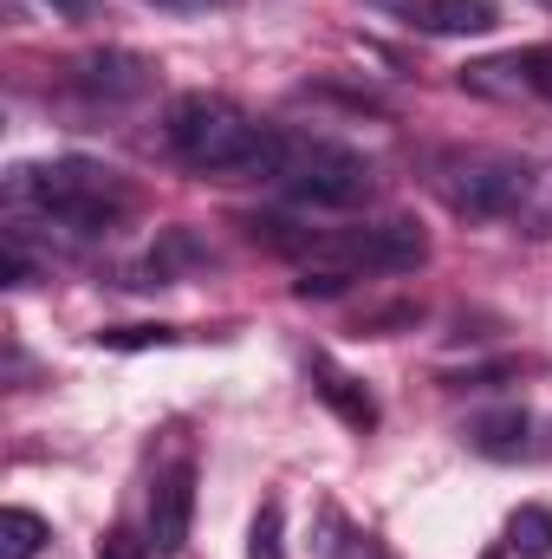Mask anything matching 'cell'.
<instances>
[{"label":"cell","mask_w":552,"mask_h":559,"mask_svg":"<svg viewBox=\"0 0 552 559\" xmlns=\"http://www.w3.org/2000/svg\"><path fill=\"white\" fill-rule=\"evenodd\" d=\"M461 92L475 98H494V105H520V98H552V46H514V52H494V59H475L461 66Z\"/></svg>","instance_id":"obj_6"},{"label":"cell","mask_w":552,"mask_h":559,"mask_svg":"<svg viewBox=\"0 0 552 559\" xmlns=\"http://www.w3.org/2000/svg\"><path fill=\"white\" fill-rule=\"evenodd\" d=\"M312 378H319V397L351 423V429H371V423H377V397H371L358 378H345V371H338V365H325V358H312Z\"/></svg>","instance_id":"obj_10"},{"label":"cell","mask_w":552,"mask_h":559,"mask_svg":"<svg viewBox=\"0 0 552 559\" xmlns=\"http://www.w3.org/2000/svg\"><path fill=\"white\" fill-rule=\"evenodd\" d=\"M533 169H540V163H527V156H514V150L468 143V150H442V156H435L429 189H435V202H442L455 222H514L520 202H527Z\"/></svg>","instance_id":"obj_4"},{"label":"cell","mask_w":552,"mask_h":559,"mask_svg":"<svg viewBox=\"0 0 552 559\" xmlns=\"http://www.w3.org/2000/svg\"><path fill=\"white\" fill-rule=\"evenodd\" d=\"M149 72H156V66H149L143 52H124V46L92 52V59L72 66L79 92H92V98H143V92H149Z\"/></svg>","instance_id":"obj_8"},{"label":"cell","mask_w":552,"mask_h":559,"mask_svg":"<svg viewBox=\"0 0 552 559\" xmlns=\"http://www.w3.org/2000/svg\"><path fill=\"white\" fill-rule=\"evenodd\" d=\"M520 235H533V241H547L552 235V169H533V182H527V202H520Z\"/></svg>","instance_id":"obj_14"},{"label":"cell","mask_w":552,"mask_h":559,"mask_svg":"<svg viewBox=\"0 0 552 559\" xmlns=\"http://www.w3.org/2000/svg\"><path fill=\"white\" fill-rule=\"evenodd\" d=\"M52 13H65V20H92L98 13V0H46Z\"/></svg>","instance_id":"obj_18"},{"label":"cell","mask_w":552,"mask_h":559,"mask_svg":"<svg viewBox=\"0 0 552 559\" xmlns=\"http://www.w3.org/2000/svg\"><path fill=\"white\" fill-rule=\"evenodd\" d=\"M533 7H547V13H552V0H533Z\"/></svg>","instance_id":"obj_20"},{"label":"cell","mask_w":552,"mask_h":559,"mask_svg":"<svg viewBox=\"0 0 552 559\" xmlns=\"http://www.w3.org/2000/svg\"><path fill=\"white\" fill-rule=\"evenodd\" d=\"M176 332L169 325H118V332H98V345H169Z\"/></svg>","instance_id":"obj_16"},{"label":"cell","mask_w":552,"mask_h":559,"mask_svg":"<svg viewBox=\"0 0 552 559\" xmlns=\"http://www.w3.org/2000/svg\"><path fill=\"white\" fill-rule=\"evenodd\" d=\"M163 143L182 169L221 176V182H261L279 169V131L254 124L235 98H215V92H182L163 118Z\"/></svg>","instance_id":"obj_1"},{"label":"cell","mask_w":552,"mask_h":559,"mask_svg":"<svg viewBox=\"0 0 552 559\" xmlns=\"http://www.w3.org/2000/svg\"><path fill=\"white\" fill-rule=\"evenodd\" d=\"M7 202H13V215H39L65 235H111L131 215V189L118 182V169H105L92 156L20 163L7 176Z\"/></svg>","instance_id":"obj_2"},{"label":"cell","mask_w":552,"mask_h":559,"mask_svg":"<svg viewBox=\"0 0 552 559\" xmlns=\"http://www.w3.org/2000/svg\"><path fill=\"white\" fill-rule=\"evenodd\" d=\"M46 540H52V527H46L33 508H7V514H0V554L7 559H33Z\"/></svg>","instance_id":"obj_13"},{"label":"cell","mask_w":552,"mask_h":559,"mask_svg":"<svg viewBox=\"0 0 552 559\" xmlns=\"http://www.w3.org/2000/svg\"><path fill=\"white\" fill-rule=\"evenodd\" d=\"M98 559H149V540L124 534V527H111V534L98 540Z\"/></svg>","instance_id":"obj_17"},{"label":"cell","mask_w":552,"mask_h":559,"mask_svg":"<svg viewBox=\"0 0 552 559\" xmlns=\"http://www.w3.org/2000/svg\"><path fill=\"white\" fill-rule=\"evenodd\" d=\"M468 442L481 455H520L527 449V411H494V417L468 423Z\"/></svg>","instance_id":"obj_12"},{"label":"cell","mask_w":552,"mask_h":559,"mask_svg":"<svg viewBox=\"0 0 552 559\" xmlns=\"http://www.w3.org/2000/svg\"><path fill=\"white\" fill-rule=\"evenodd\" d=\"M397 13L416 33H494L501 26L494 0H397Z\"/></svg>","instance_id":"obj_9"},{"label":"cell","mask_w":552,"mask_h":559,"mask_svg":"<svg viewBox=\"0 0 552 559\" xmlns=\"http://www.w3.org/2000/svg\"><path fill=\"white\" fill-rule=\"evenodd\" d=\"M274 182L292 202H312V209H358V202H371L377 169H371V156H358V150H345V143H332V138H292V131H279Z\"/></svg>","instance_id":"obj_5"},{"label":"cell","mask_w":552,"mask_h":559,"mask_svg":"<svg viewBox=\"0 0 552 559\" xmlns=\"http://www.w3.org/2000/svg\"><path fill=\"white\" fill-rule=\"evenodd\" d=\"M195 527V462H169L149 488V554L176 559Z\"/></svg>","instance_id":"obj_7"},{"label":"cell","mask_w":552,"mask_h":559,"mask_svg":"<svg viewBox=\"0 0 552 559\" xmlns=\"http://www.w3.org/2000/svg\"><path fill=\"white\" fill-rule=\"evenodd\" d=\"M488 559H501V554H488Z\"/></svg>","instance_id":"obj_21"},{"label":"cell","mask_w":552,"mask_h":559,"mask_svg":"<svg viewBox=\"0 0 552 559\" xmlns=\"http://www.w3.org/2000/svg\"><path fill=\"white\" fill-rule=\"evenodd\" d=\"M254 559H286V547H279V508L267 501L261 508V521H254V547H248Z\"/></svg>","instance_id":"obj_15"},{"label":"cell","mask_w":552,"mask_h":559,"mask_svg":"<svg viewBox=\"0 0 552 559\" xmlns=\"http://www.w3.org/2000/svg\"><path fill=\"white\" fill-rule=\"evenodd\" d=\"M156 7H176V13H208V7H235V0H156Z\"/></svg>","instance_id":"obj_19"},{"label":"cell","mask_w":552,"mask_h":559,"mask_svg":"<svg viewBox=\"0 0 552 559\" xmlns=\"http://www.w3.org/2000/svg\"><path fill=\"white\" fill-rule=\"evenodd\" d=\"M507 554L552 559V508H540V501L514 508V521H507Z\"/></svg>","instance_id":"obj_11"},{"label":"cell","mask_w":552,"mask_h":559,"mask_svg":"<svg viewBox=\"0 0 552 559\" xmlns=\"http://www.w3.org/2000/svg\"><path fill=\"white\" fill-rule=\"evenodd\" d=\"M274 248L299 254L305 274H345V280H364V274H416L429 261V235L416 222H364V228H299V235H274Z\"/></svg>","instance_id":"obj_3"}]
</instances>
